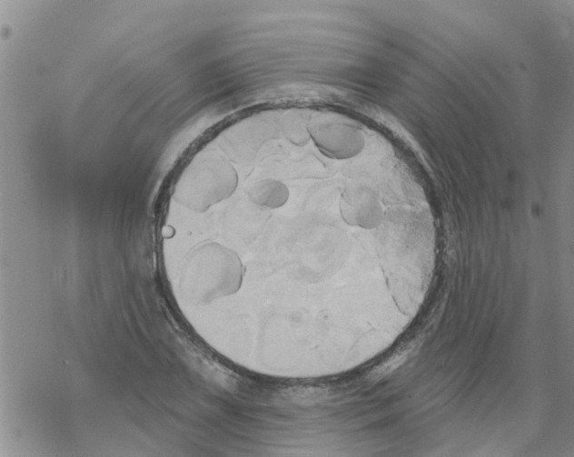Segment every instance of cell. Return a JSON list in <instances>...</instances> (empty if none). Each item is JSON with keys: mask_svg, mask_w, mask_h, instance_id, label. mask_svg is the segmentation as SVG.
Returning <instances> with one entry per match:
<instances>
[{"mask_svg": "<svg viewBox=\"0 0 574 457\" xmlns=\"http://www.w3.org/2000/svg\"><path fill=\"white\" fill-rule=\"evenodd\" d=\"M343 222L365 231H377L387 222L385 206L376 190L367 185L347 188L339 201Z\"/></svg>", "mask_w": 574, "mask_h": 457, "instance_id": "5", "label": "cell"}, {"mask_svg": "<svg viewBox=\"0 0 574 457\" xmlns=\"http://www.w3.org/2000/svg\"><path fill=\"white\" fill-rule=\"evenodd\" d=\"M249 199L257 207L277 209L290 199V190L285 183L274 178H263L253 181L246 190Z\"/></svg>", "mask_w": 574, "mask_h": 457, "instance_id": "6", "label": "cell"}, {"mask_svg": "<svg viewBox=\"0 0 574 457\" xmlns=\"http://www.w3.org/2000/svg\"><path fill=\"white\" fill-rule=\"evenodd\" d=\"M238 182L236 169L228 159L216 153H203L181 172L173 199L189 210L203 213L230 198Z\"/></svg>", "mask_w": 574, "mask_h": 457, "instance_id": "2", "label": "cell"}, {"mask_svg": "<svg viewBox=\"0 0 574 457\" xmlns=\"http://www.w3.org/2000/svg\"><path fill=\"white\" fill-rule=\"evenodd\" d=\"M278 132L272 123L249 118L225 129L219 138V147L232 163L252 161L261 148Z\"/></svg>", "mask_w": 574, "mask_h": 457, "instance_id": "4", "label": "cell"}, {"mask_svg": "<svg viewBox=\"0 0 574 457\" xmlns=\"http://www.w3.org/2000/svg\"><path fill=\"white\" fill-rule=\"evenodd\" d=\"M309 115L296 110L283 114L279 124V131L292 144L302 147L311 141L308 131Z\"/></svg>", "mask_w": 574, "mask_h": 457, "instance_id": "7", "label": "cell"}, {"mask_svg": "<svg viewBox=\"0 0 574 457\" xmlns=\"http://www.w3.org/2000/svg\"><path fill=\"white\" fill-rule=\"evenodd\" d=\"M243 276L244 266L233 249L214 241L203 242L183 263L180 291L188 301L205 305L236 294Z\"/></svg>", "mask_w": 574, "mask_h": 457, "instance_id": "1", "label": "cell"}, {"mask_svg": "<svg viewBox=\"0 0 574 457\" xmlns=\"http://www.w3.org/2000/svg\"><path fill=\"white\" fill-rule=\"evenodd\" d=\"M308 131L317 150L332 160L353 159L365 148L366 138L361 129L336 113L312 112L309 115Z\"/></svg>", "mask_w": 574, "mask_h": 457, "instance_id": "3", "label": "cell"}]
</instances>
